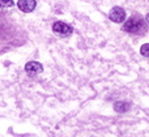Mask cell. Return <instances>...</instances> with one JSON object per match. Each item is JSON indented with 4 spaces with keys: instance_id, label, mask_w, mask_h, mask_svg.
I'll list each match as a JSON object with an SVG mask.
<instances>
[{
    "instance_id": "1",
    "label": "cell",
    "mask_w": 149,
    "mask_h": 137,
    "mask_svg": "<svg viewBox=\"0 0 149 137\" xmlns=\"http://www.w3.org/2000/svg\"><path fill=\"white\" fill-rule=\"evenodd\" d=\"M123 30L130 34L140 35V34H144L147 31V24H145L144 18L140 16H132L123 25Z\"/></svg>"
},
{
    "instance_id": "2",
    "label": "cell",
    "mask_w": 149,
    "mask_h": 137,
    "mask_svg": "<svg viewBox=\"0 0 149 137\" xmlns=\"http://www.w3.org/2000/svg\"><path fill=\"white\" fill-rule=\"evenodd\" d=\"M52 30H54V33L59 34V35L65 37V35H71L73 29H72V26L68 25V24L62 22V21H56V22L52 25Z\"/></svg>"
},
{
    "instance_id": "3",
    "label": "cell",
    "mask_w": 149,
    "mask_h": 137,
    "mask_svg": "<svg viewBox=\"0 0 149 137\" xmlns=\"http://www.w3.org/2000/svg\"><path fill=\"white\" fill-rule=\"evenodd\" d=\"M109 18H110L113 22L122 24L126 20V12H124V9L120 7H114L113 9L110 10V13H109Z\"/></svg>"
},
{
    "instance_id": "4",
    "label": "cell",
    "mask_w": 149,
    "mask_h": 137,
    "mask_svg": "<svg viewBox=\"0 0 149 137\" xmlns=\"http://www.w3.org/2000/svg\"><path fill=\"white\" fill-rule=\"evenodd\" d=\"M36 4H37L36 0H18L17 1L18 9L25 13H29V12H31V10H34Z\"/></svg>"
},
{
    "instance_id": "5",
    "label": "cell",
    "mask_w": 149,
    "mask_h": 137,
    "mask_svg": "<svg viewBox=\"0 0 149 137\" xmlns=\"http://www.w3.org/2000/svg\"><path fill=\"white\" fill-rule=\"evenodd\" d=\"M25 71L31 76H36L38 73H41L43 71V67H42L41 63H37V62H29L28 64L25 65Z\"/></svg>"
},
{
    "instance_id": "6",
    "label": "cell",
    "mask_w": 149,
    "mask_h": 137,
    "mask_svg": "<svg viewBox=\"0 0 149 137\" xmlns=\"http://www.w3.org/2000/svg\"><path fill=\"white\" fill-rule=\"evenodd\" d=\"M130 106L131 104L128 103V102H116L115 104H114V109H115V111L116 112H126V111H128V109H130Z\"/></svg>"
},
{
    "instance_id": "7",
    "label": "cell",
    "mask_w": 149,
    "mask_h": 137,
    "mask_svg": "<svg viewBox=\"0 0 149 137\" xmlns=\"http://www.w3.org/2000/svg\"><path fill=\"white\" fill-rule=\"evenodd\" d=\"M140 52H141V55H144V56L149 57V43L143 44L141 48H140Z\"/></svg>"
},
{
    "instance_id": "8",
    "label": "cell",
    "mask_w": 149,
    "mask_h": 137,
    "mask_svg": "<svg viewBox=\"0 0 149 137\" xmlns=\"http://www.w3.org/2000/svg\"><path fill=\"white\" fill-rule=\"evenodd\" d=\"M15 4L13 0H0V8H8Z\"/></svg>"
},
{
    "instance_id": "9",
    "label": "cell",
    "mask_w": 149,
    "mask_h": 137,
    "mask_svg": "<svg viewBox=\"0 0 149 137\" xmlns=\"http://www.w3.org/2000/svg\"><path fill=\"white\" fill-rule=\"evenodd\" d=\"M147 22L149 24V13H148V15H147Z\"/></svg>"
}]
</instances>
